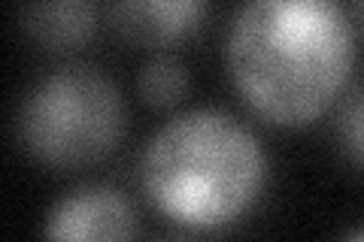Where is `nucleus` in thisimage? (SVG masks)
Masks as SVG:
<instances>
[{
  "label": "nucleus",
  "mask_w": 364,
  "mask_h": 242,
  "mask_svg": "<svg viewBox=\"0 0 364 242\" xmlns=\"http://www.w3.org/2000/svg\"><path fill=\"white\" fill-rule=\"evenodd\" d=\"M352 236H355V239H364V230H355V233H352Z\"/></svg>",
  "instance_id": "obj_10"
},
{
  "label": "nucleus",
  "mask_w": 364,
  "mask_h": 242,
  "mask_svg": "<svg viewBox=\"0 0 364 242\" xmlns=\"http://www.w3.org/2000/svg\"><path fill=\"white\" fill-rule=\"evenodd\" d=\"M210 0H109V25L136 49H170L195 33Z\"/></svg>",
  "instance_id": "obj_5"
},
{
  "label": "nucleus",
  "mask_w": 364,
  "mask_h": 242,
  "mask_svg": "<svg viewBox=\"0 0 364 242\" xmlns=\"http://www.w3.org/2000/svg\"><path fill=\"white\" fill-rule=\"evenodd\" d=\"M43 233L49 239H131L136 233V212L119 191L85 185L52 206Z\"/></svg>",
  "instance_id": "obj_4"
},
{
  "label": "nucleus",
  "mask_w": 364,
  "mask_h": 242,
  "mask_svg": "<svg viewBox=\"0 0 364 242\" xmlns=\"http://www.w3.org/2000/svg\"><path fill=\"white\" fill-rule=\"evenodd\" d=\"M237 94L277 128H306L340 100L355 33L337 0H243L225 43Z\"/></svg>",
  "instance_id": "obj_1"
},
{
  "label": "nucleus",
  "mask_w": 364,
  "mask_h": 242,
  "mask_svg": "<svg viewBox=\"0 0 364 242\" xmlns=\"http://www.w3.org/2000/svg\"><path fill=\"white\" fill-rule=\"evenodd\" d=\"M355 4V13H358V18H361V25H364V0H352Z\"/></svg>",
  "instance_id": "obj_9"
},
{
  "label": "nucleus",
  "mask_w": 364,
  "mask_h": 242,
  "mask_svg": "<svg viewBox=\"0 0 364 242\" xmlns=\"http://www.w3.org/2000/svg\"><path fill=\"white\" fill-rule=\"evenodd\" d=\"M140 176L152 206L173 224L219 230L255 206L267 160L246 124L219 109H195L152 136Z\"/></svg>",
  "instance_id": "obj_2"
},
{
  "label": "nucleus",
  "mask_w": 364,
  "mask_h": 242,
  "mask_svg": "<svg viewBox=\"0 0 364 242\" xmlns=\"http://www.w3.org/2000/svg\"><path fill=\"white\" fill-rule=\"evenodd\" d=\"M124 133V100L95 67H64L43 76L18 103L16 136L46 167H85L104 160Z\"/></svg>",
  "instance_id": "obj_3"
},
{
  "label": "nucleus",
  "mask_w": 364,
  "mask_h": 242,
  "mask_svg": "<svg viewBox=\"0 0 364 242\" xmlns=\"http://www.w3.org/2000/svg\"><path fill=\"white\" fill-rule=\"evenodd\" d=\"M136 88H140V97L149 103V106L167 109L186 97L188 76L182 70L179 61H173V57H167V55H158L140 70Z\"/></svg>",
  "instance_id": "obj_7"
},
{
  "label": "nucleus",
  "mask_w": 364,
  "mask_h": 242,
  "mask_svg": "<svg viewBox=\"0 0 364 242\" xmlns=\"http://www.w3.org/2000/svg\"><path fill=\"white\" fill-rule=\"evenodd\" d=\"M337 148L352 167L364 170V85H355L340 94L334 115Z\"/></svg>",
  "instance_id": "obj_8"
},
{
  "label": "nucleus",
  "mask_w": 364,
  "mask_h": 242,
  "mask_svg": "<svg viewBox=\"0 0 364 242\" xmlns=\"http://www.w3.org/2000/svg\"><path fill=\"white\" fill-rule=\"evenodd\" d=\"M95 25V0H21V31L40 49H79L91 40Z\"/></svg>",
  "instance_id": "obj_6"
}]
</instances>
